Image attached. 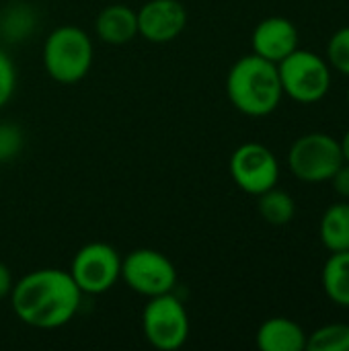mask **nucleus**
<instances>
[{"instance_id": "9", "label": "nucleus", "mask_w": 349, "mask_h": 351, "mask_svg": "<svg viewBox=\"0 0 349 351\" xmlns=\"http://www.w3.org/2000/svg\"><path fill=\"white\" fill-rule=\"evenodd\" d=\"M228 171L234 185L255 197L276 187L280 181V162L276 154L259 142L241 144L230 154Z\"/></svg>"}, {"instance_id": "19", "label": "nucleus", "mask_w": 349, "mask_h": 351, "mask_svg": "<svg viewBox=\"0 0 349 351\" xmlns=\"http://www.w3.org/2000/svg\"><path fill=\"white\" fill-rule=\"evenodd\" d=\"M329 66L349 78V25L337 29L327 43Z\"/></svg>"}, {"instance_id": "21", "label": "nucleus", "mask_w": 349, "mask_h": 351, "mask_svg": "<svg viewBox=\"0 0 349 351\" xmlns=\"http://www.w3.org/2000/svg\"><path fill=\"white\" fill-rule=\"evenodd\" d=\"M16 88V68L12 58L0 49V109L12 99Z\"/></svg>"}, {"instance_id": "10", "label": "nucleus", "mask_w": 349, "mask_h": 351, "mask_svg": "<svg viewBox=\"0 0 349 351\" xmlns=\"http://www.w3.org/2000/svg\"><path fill=\"white\" fill-rule=\"evenodd\" d=\"M136 14L138 35L150 43H171L187 27V10L179 0H148Z\"/></svg>"}, {"instance_id": "11", "label": "nucleus", "mask_w": 349, "mask_h": 351, "mask_svg": "<svg viewBox=\"0 0 349 351\" xmlns=\"http://www.w3.org/2000/svg\"><path fill=\"white\" fill-rule=\"evenodd\" d=\"M298 29L286 16H267L257 23L251 35L253 53L280 64L294 49H298Z\"/></svg>"}, {"instance_id": "22", "label": "nucleus", "mask_w": 349, "mask_h": 351, "mask_svg": "<svg viewBox=\"0 0 349 351\" xmlns=\"http://www.w3.org/2000/svg\"><path fill=\"white\" fill-rule=\"evenodd\" d=\"M331 185H333V191L344 197V199H349V162L344 160V165L333 173V177L329 179Z\"/></svg>"}, {"instance_id": "17", "label": "nucleus", "mask_w": 349, "mask_h": 351, "mask_svg": "<svg viewBox=\"0 0 349 351\" xmlns=\"http://www.w3.org/2000/svg\"><path fill=\"white\" fill-rule=\"evenodd\" d=\"M35 25L37 14L25 2L10 4L0 14V35L6 37V41H25L33 33Z\"/></svg>"}, {"instance_id": "6", "label": "nucleus", "mask_w": 349, "mask_h": 351, "mask_svg": "<svg viewBox=\"0 0 349 351\" xmlns=\"http://www.w3.org/2000/svg\"><path fill=\"white\" fill-rule=\"evenodd\" d=\"M344 165L341 144L337 138L311 132L294 140L288 152V167L292 175L304 183H323Z\"/></svg>"}, {"instance_id": "25", "label": "nucleus", "mask_w": 349, "mask_h": 351, "mask_svg": "<svg viewBox=\"0 0 349 351\" xmlns=\"http://www.w3.org/2000/svg\"><path fill=\"white\" fill-rule=\"evenodd\" d=\"M348 105H349V88H348Z\"/></svg>"}, {"instance_id": "18", "label": "nucleus", "mask_w": 349, "mask_h": 351, "mask_svg": "<svg viewBox=\"0 0 349 351\" xmlns=\"http://www.w3.org/2000/svg\"><path fill=\"white\" fill-rule=\"evenodd\" d=\"M309 351H349V325L331 323L315 329L306 337Z\"/></svg>"}, {"instance_id": "5", "label": "nucleus", "mask_w": 349, "mask_h": 351, "mask_svg": "<svg viewBox=\"0 0 349 351\" xmlns=\"http://www.w3.org/2000/svg\"><path fill=\"white\" fill-rule=\"evenodd\" d=\"M189 315L185 304L173 294H160L148 298L142 311L144 339L158 351H175L189 339Z\"/></svg>"}, {"instance_id": "16", "label": "nucleus", "mask_w": 349, "mask_h": 351, "mask_svg": "<svg viewBox=\"0 0 349 351\" xmlns=\"http://www.w3.org/2000/svg\"><path fill=\"white\" fill-rule=\"evenodd\" d=\"M259 197V204H257V210H259V216L272 224V226H286L294 220L296 216V202L290 193H286L284 189H278L272 187L267 189L265 193L257 195Z\"/></svg>"}, {"instance_id": "24", "label": "nucleus", "mask_w": 349, "mask_h": 351, "mask_svg": "<svg viewBox=\"0 0 349 351\" xmlns=\"http://www.w3.org/2000/svg\"><path fill=\"white\" fill-rule=\"evenodd\" d=\"M339 144H341V154H344V160L349 162V130L344 134V138L339 140Z\"/></svg>"}, {"instance_id": "7", "label": "nucleus", "mask_w": 349, "mask_h": 351, "mask_svg": "<svg viewBox=\"0 0 349 351\" xmlns=\"http://www.w3.org/2000/svg\"><path fill=\"white\" fill-rule=\"evenodd\" d=\"M121 282L132 292L154 298L175 290L177 269L173 261L156 249H134L121 257Z\"/></svg>"}, {"instance_id": "15", "label": "nucleus", "mask_w": 349, "mask_h": 351, "mask_svg": "<svg viewBox=\"0 0 349 351\" xmlns=\"http://www.w3.org/2000/svg\"><path fill=\"white\" fill-rule=\"evenodd\" d=\"M319 237L329 253L349 251V204H333L325 210L319 224Z\"/></svg>"}, {"instance_id": "23", "label": "nucleus", "mask_w": 349, "mask_h": 351, "mask_svg": "<svg viewBox=\"0 0 349 351\" xmlns=\"http://www.w3.org/2000/svg\"><path fill=\"white\" fill-rule=\"evenodd\" d=\"M12 286H14L12 274H10V269H8V265H4V263L0 261V300L10 296Z\"/></svg>"}, {"instance_id": "14", "label": "nucleus", "mask_w": 349, "mask_h": 351, "mask_svg": "<svg viewBox=\"0 0 349 351\" xmlns=\"http://www.w3.org/2000/svg\"><path fill=\"white\" fill-rule=\"evenodd\" d=\"M321 282L327 298L333 304L349 308V251L329 255L321 271Z\"/></svg>"}, {"instance_id": "20", "label": "nucleus", "mask_w": 349, "mask_h": 351, "mask_svg": "<svg viewBox=\"0 0 349 351\" xmlns=\"http://www.w3.org/2000/svg\"><path fill=\"white\" fill-rule=\"evenodd\" d=\"M25 148V134L12 121H0V162H10L21 156Z\"/></svg>"}, {"instance_id": "2", "label": "nucleus", "mask_w": 349, "mask_h": 351, "mask_svg": "<svg viewBox=\"0 0 349 351\" xmlns=\"http://www.w3.org/2000/svg\"><path fill=\"white\" fill-rule=\"evenodd\" d=\"M226 95L243 115L265 117L274 113L284 97L278 64L257 53L239 58L226 74Z\"/></svg>"}, {"instance_id": "3", "label": "nucleus", "mask_w": 349, "mask_h": 351, "mask_svg": "<svg viewBox=\"0 0 349 351\" xmlns=\"http://www.w3.org/2000/svg\"><path fill=\"white\" fill-rule=\"evenodd\" d=\"M95 47L91 35L76 25L56 27L43 41V68L60 84L80 82L93 66Z\"/></svg>"}, {"instance_id": "12", "label": "nucleus", "mask_w": 349, "mask_h": 351, "mask_svg": "<svg viewBox=\"0 0 349 351\" xmlns=\"http://www.w3.org/2000/svg\"><path fill=\"white\" fill-rule=\"evenodd\" d=\"M95 33L107 45H125L138 37V14L128 4H109L97 14Z\"/></svg>"}, {"instance_id": "13", "label": "nucleus", "mask_w": 349, "mask_h": 351, "mask_svg": "<svg viewBox=\"0 0 349 351\" xmlns=\"http://www.w3.org/2000/svg\"><path fill=\"white\" fill-rule=\"evenodd\" d=\"M304 329L288 317H272L257 329L255 341L261 351H304L306 350Z\"/></svg>"}, {"instance_id": "1", "label": "nucleus", "mask_w": 349, "mask_h": 351, "mask_svg": "<svg viewBox=\"0 0 349 351\" xmlns=\"http://www.w3.org/2000/svg\"><path fill=\"white\" fill-rule=\"evenodd\" d=\"M82 296L70 271L41 267L14 282L8 298L21 323L49 331L68 325L76 317Z\"/></svg>"}, {"instance_id": "8", "label": "nucleus", "mask_w": 349, "mask_h": 351, "mask_svg": "<svg viewBox=\"0 0 349 351\" xmlns=\"http://www.w3.org/2000/svg\"><path fill=\"white\" fill-rule=\"evenodd\" d=\"M68 271L82 294L99 296L121 280V255L107 243H88L76 251Z\"/></svg>"}, {"instance_id": "4", "label": "nucleus", "mask_w": 349, "mask_h": 351, "mask_svg": "<svg viewBox=\"0 0 349 351\" xmlns=\"http://www.w3.org/2000/svg\"><path fill=\"white\" fill-rule=\"evenodd\" d=\"M282 90L296 103L313 105L327 97L331 88V66L311 49H294L278 64Z\"/></svg>"}]
</instances>
